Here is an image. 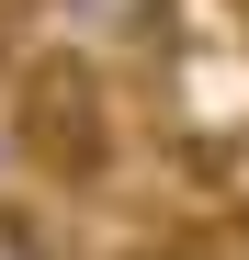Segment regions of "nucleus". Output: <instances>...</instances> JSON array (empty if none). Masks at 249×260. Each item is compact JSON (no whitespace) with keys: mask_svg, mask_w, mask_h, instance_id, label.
Here are the masks:
<instances>
[{"mask_svg":"<svg viewBox=\"0 0 249 260\" xmlns=\"http://www.w3.org/2000/svg\"><path fill=\"white\" fill-rule=\"evenodd\" d=\"M12 147L34 181H68V192H102L113 170V79L79 57V46H46L12 68Z\"/></svg>","mask_w":249,"mask_h":260,"instance_id":"f257e3e1","label":"nucleus"},{"mask_svg":"<svg viewBox=\"0 0 249 260\" xmlns=\"http://www.w3.org/2000/svg\"><path fill=\"white\" fill-rule=\"evenodd\" d=\"M159 57V124H170L181 147H238L249 136V23L238 12H204V0H170L147 34Z\"/></svg>","mask_w":249,"mask_h":260,"instance_id":"f03ea898","label":"nucleus"},{"mask_svg":"<svg viewBox=\"0 0 249 260\" xmlns=\"http://www.w3.org/2000/svg\"><path fill=\"white\" fill-rule=\"evenodd\" d=\"M159 12H170V0H57V23L79 34V46H147Z\"/></svg>","mask_w":249,"mask_h":260,"instance_id":"7ed1b4c3","label":"nucleus"},{"mask_svg":"<svg viewBox=\"0 0 249 260\" xmlns=\"http://www.w3.org/2000/svg\"><path fill=\"white\" fill-rule=\"evenodd\" d=\"M0 260H68V249H57L46 226H34L23 204H0Z\"/></svg>","mask_w":249,"mask_h":260,"instance_id":"20e7f679","label":"nucleus"}]
</instances>
